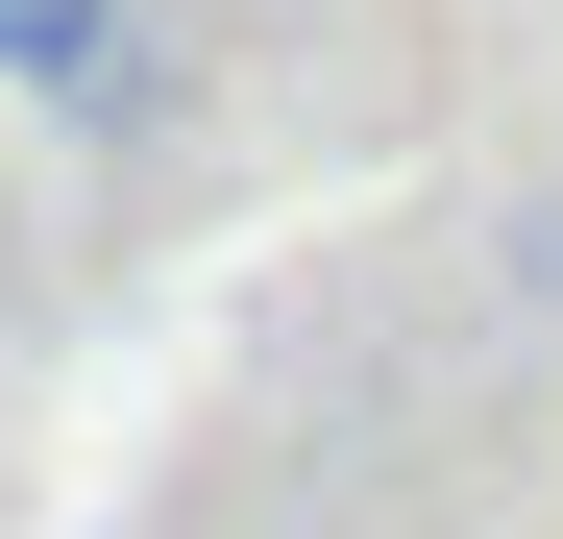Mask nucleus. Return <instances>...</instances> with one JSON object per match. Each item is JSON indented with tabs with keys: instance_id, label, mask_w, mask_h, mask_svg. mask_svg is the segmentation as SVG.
Segmentation results:
<instances>
[{
	"instance_id": "obj_1",
	"label": "nucleus",
	"mask_w": 563,
	"mask_h": 539,
	"mask_svg": "<svg viewBox=\"0 0 563 539\" xmlns=\"http://www.w3.org/2000/svg\"><path fill=\"white\" fill-rule=\"evenodd\" d=\"M0 99L147 147V123H172V25H147V0H0Z\"/></svg>"
}]
</instances>
